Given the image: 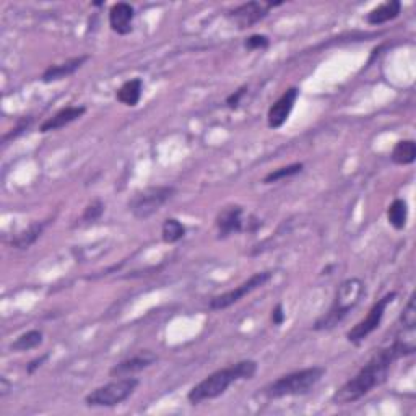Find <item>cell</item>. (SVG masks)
Wrapping results in <instances>:
<instances>
[{"label":"cell","mask_w":416,"mask_h":416,"mask_svg":"<svg viewBox=\"0 0 416 416\" xmlns=\"http://www.w3.org/2000/svg\"><path fill=\"white\" fill-rule=\"evenodd\" d=\"M31 122H33V117H23V119H20L18 120V124L15 125V127L10 130V132H7L3 135V138H2V143L3 145H7L10 140H15L18 137L20 134H23L24 130H27L29 125H31Z\"/></svg>","instance_id":"obj_27"},{"label":"cell","mask_w":416,"mask_h":416,"mask_svg":"<svg viewBox=\"0 0 416 416\" xmlns=\"http://www.w3.org/2000/svg\"><path fill=\"white\" fill-rule=\"evenodd\" d=\"M217 228L220 239L243 231V207L241 205L224 207L217 217Z\"/></svg>","instance_id":"obj_11"},{"label":"cell","mask_w":416,"mask_h":416,"mask_svg":"<svg viewBox=\"0 0 416 416\" xmlns=\"http://www.w3.org/2000/svg\"><path fill=\"white\" fill-rule=\"evenodd\" d=\"M324 374L325 368H322V366H313V368L294 371V373L285 374L277 380H273V382H270L267 387H264L262 394L268 400L306 395L317 385L319 380L324 378Z\"/></svg>","instance_id":"obj_4"},{"label":"cell","mask_w":416,"mask_h":416,"mask_svg":"<svg viewBox=\"0 0 416 416\" xmlns=\"http://www.w3.org/2000/svg\"><path fill=\"white\" fill-rule=\"evenodd\" d=\"M395 296H397V293L392 292V293H387L385 296L380 298L378 303H375L373 308L369 309L368 315H366V317L361 320V322H358L357 325H354V327L347 333L348 342L361 343L363 340L368 338L369 335L374 332V330H378L380 322H382L385 309H387V306L392 303Z\"/></svg>","instance_id":"obj_8"},{"label":"cell","mask_w":416,"mask_h":416,"mask_svg":"<svg viewBox=\"0 0 416 416\" xmlns=\"http://www.w3.org/2000/svg\"><path fill=\"white\" fill-rule=\"evenodd\" d=\"M157 361H158L157 354L150 352V350H145V352H140L138 354H135V357L120 361V363H117L116 366H113L111 371H109V374H111L113 378H116V375L117 378H125V375L150 368V366L157 363Z\"/></svg>","instance_id":"obj_12"},{"label":"cell","mask_w":416,"mask_h":416,"mask_svg":"<svg viewBox=\"0 0 416 416\" xmlns=\"http://www.w3.org/2000/svg\"><path fill=\"white\" fill-rule=\"evenodd\" d=\"M299 98V89L296 87L288 88L277 101H275L268 109L267 114V124L270 129H280L287 122L289 114H292L294 104H296Z\"/></svg>","instance_id":"obj_10"},{"label":"cell","mask_w":416,"mask_h":416,"mask_svg":"<svg viewBox=\"0 0 416 416\" xmlns=\"http://www.w3.org/2000/svg\"><path fill=\"white\" fill-rule=\"evenodd\" d=\"M0 385H2V387H0V390H2V392H0V397H5V395L8 394V390L12 389V385H10V382L5 378L0 379Z\"/></svg>","instance_id":"obj_31"},{"label":"cell","mask_w":416,"mask_h":416,"mask_svg":"<svg viewBox=\"0 0 416 416\" xmlns=\"http://www.w3.org/2000/svg\"><path fill=\"white\" fill-rule=\"evenodd\" d=\"M89 59V56H78V57H73V59H69L65 60L62 64H56V65H51V67H48L44 70V73L41 75V80L44 83H52V82H57V80H62V78H67L70 75H73L77 70L82 67V65L87 62Z\"/></svg>","instance_id":"obj_15"},{"label":"cell","mask_w":416,"mask_h":416,"mask_svg":"<svg viewBox=\"0 0 416 416\" xmlns=\"http://www.w3.org/2000/svg\"><path fill=\"white\" fill-rule=\"evenodd\" d=\"M400 322L402 329H416V304H415V294H412L405 306L402 315H400Z\"/></svg>","instance_id":"obj_25"},{"label":"cell","mask_w":416,"mask_h":416,"mask_svg":"<svg viewBox=\"0 0 416 416\" xmlns=\"http://www.w3.org/2000/svg\"><path fill=\"white\" fill-rule=\"evenodd\" d=\"M138 387V379L122 378L94 389L85 397L88 407H116L125 402Z\"/></svg>","instance_id":"obj_6"},{"label":"cell","mask_w":416,"mask_h":416,"mask_svg":"<svg viewBox=\"0 0 416 416\" xmlns=\"http://www.w3.org/2000/svg\"><path fill=\"white\" fill-rule=\"evenodd\" d=\"M270 278H272V272H257L254 273L252 277L245 280L244 283H241L239 287H236L234 289H229V292L223 293V294H218V296H215L210 299V309L212 310H223L229 308V306L239 303L241 299L244 296H248L252 292H255L257 288H262L265 283L270 282Z\"/></svg>","instance_id":"obj_7"},{"label":"cell","mask_w":416,"mask_h":416,"mask_svg":"<svg viewBox=\"0 0 416 416\" xmlns=\"http://www.w3.org/2000/svg\"><path fill=\"white\" fill-rule=\"evenodd\" d=\"M416 345L407 343L405 340L397 337L392 345L380 348L379 352L373 354L368 363L358 371V374L347 380L337 392L333 394L332 403L335 405H348L358 402L364 395H368L371 390L382 385L389 378L392 364L402 357L413 354Z\"/></svg>","instance_id":"obj_1"},{"label":"cell","mask_w":416,"mask_h":416,"mask_svg":"<svg viewBox=\"0 0 416 416\" xmlns=\"http://www.w3.org/2000/svg\"><path fill=\"white\" fill-rule=\"evenodd\" d=\"M366 293L364 283L359 278H350L340 285L337 293H335V299L330 309L324 315L315 320L314 330H332L342 322V320L350 314V310L357 308L359 301L363 299Z\"/></svg>","instance_id":"obj_3"},{"label":"cell","mask_w":416,"mask_h":416,"mask_svg":"<svg viewBox=\"0 0 416 416\" xmlns=\"http://www.w3.org/2000/svg\"><path fill=\"white\" fill-rule=\"evenodd\" d=\"M176 194V189L173 185H152L145 187L132 195L129 200L127 208L129 212L138 220H147L162 210V207L168 200L173 199Z\"/></svg>","instance_id":"obj_5"},{"label":"cell","mask_w":416,"mask_h":416,"mask_svg":"<svg viewBox=\"0 0 416 416\" xmlns=\"http://www.w3.org/2000/svg\"><path fill=\"white\" fill-rule=\"evenodd\" d=\"M142 88H143V83L140 78L129 80V82H125L122 87L117 89L116 93L117 101L125 104V106L129 108H135L138 104L140 98H142Z\"/></svg>","instance_id":"obj_17"},{"label":"cell","mask_w":416,"mask_h":416,"mask_svg":"<svg viewBox=\"0 0 416 416\" xmlns=\"http://www.w3.org/2000/svg\"><path fill=\"white\" fill-rule=\"evenodd\" d=\"M255 373H257V363L252 359L239 361V363L228 366V368L215 371V373L207 375L202 382L194 385L189 390V402L197 405L205 402V400L218 399L220 395L227 392L229 385L238 382V380L252 379Z\"/></svg>","instance_id":"obj_2"},{"label":"cell","mask_w":416,"mask_h":416,"mask_svg":"<svg viewBox=\"0 0 416 416\" xmlns=\"http://www.w3.org/2000/svg\"><path fill=\"white\" fill-rule=\"evenodd\" d=\"M245 89H248V88L243 87V88H239L238 92H234L233 94H229V96L227 98V104H228V108H229V109H238L239 103H241V98L244 96Z\"/></svg>","instance_id":"obj_28"},{"label":"cell","mask_w":416,"mask_h":416,"mask_svg":"<svg viewBox=\"0 0 416 416\" xmlns=\"http://www.w3.org/2000/svg\"><path fill=\"white\" fill-rule=\"evenodd\" d=\"M272 322H273V325H282L285 322V310H283L282 303L277 304L272 309Z\"/></svg>","instance_id":"obj_29"},{"label":"cell","mask_w":416,"mask_h":416,"mask_svg":"<svg viewBox=\"0 0 416 416\" xmlns=\"http://www.w3.org/2000/svg\"><path fill=\"white\" fill-rule=\"evenodd\" d=\"M402 12V3L399 0H389V2L380 3L378 7L371 10V12L366 15V22L373 27H379V24H384L387 22H392Z\"/></svg>","instance_id":"obj_16"},{"label":"cell","mask_w":416,"mask_h":416,"mask_svg":"<svg viewBox=\"0 0 416 416\" xmlns=\"http://www.w3.org/2000/svg\"><path fill=\"white\" fill-rule=\"evenodd\" d=\"M39 345H43L41 330H29V332L20 335V337L10 345V350H12V352H28V350L38 348Z\"/></svg>","instance_id":"obj_21"},{"label":"cell","mask_w":416,"mask_h":416,"mask_svg":"<svg viewBox=\"0 0 416 416\" xmlns=\"http://www.w3.org/2000/svg\"><path fill=\"white\" fill-rule=\"evenodd\" d=\"M103 213H104V203L99 199H96V200H93L92 203L87 205V208H85L82 220H80V222L85 224L94 223L103 217Z\"/></svg>","instance_id":"obj_24"},{"label":"cell","mask_w":416,"mask_h":416,"mask_svg":"<svg viewBox=\"0 0 416 416\" xmlns=\"http://www.w3.org/2000/svg\"><path fill=\"white\" fill-rule=\"evenodd\" d=\"M303 168H304L303 163H293V164H288V166L275 169V171L268 173L267 176L264 178V184H273V182H278V180L296 176V174L303 171Z\"/></svg>","instance_id":"obj_23"},{"label":"cell","mask_w":416,"mask_h":416,"mask_svg":"<svg viewBox=\"0 0 416 416\" xmlns=\"http://www.w3.org/2000/svg\"><path fill=\"white\" fill-rule=\"evenodd\" d=\"M46 227H48V222H36L29 224L28 229H24V231L15 236V239L12 241V245L17 249H28L29 245L36 243Z\"/></svg>","instance_id":"obj_19"},{"label":"cell","mask_w":416,"mask_h":416,"mask_svg":"<svg viewBox=\"0 0 416 416\" xmlns=\"http://www.w3.org/2000/svg\"><path fill=\"white\" fill-rule=\"evenodd\" d=\"M185 236V227L176 218H168L164 220L163 228H162V238L166 244H174L178 243Z\"/></svg>","instance_id":"obj_22"},{"label":"cell","mask_w":416,"mask_h":416,"mask_svg":"<svg viewBox=\"0 0 416 416\" xmlns=\"http://www.w3.org/2000/svg\"><path fill=\"white\" fill-rule=\"evenodd\" d=\"M390 158H392V162L395 164H400V166H407V164L415 163L416 159L415 140H400V142L395 143Z\"/></svg>","instance_id":"obj_18"},{"label":"cell","mask_w":416,"mask_h":416,"mask_svg":"<svg viewBox=\"0 0 416 416\" xmlns=\"http://www.w3.org/2000/svg\"><path fill=\"white\" fill-rule=\"evenodd\" d=\"M270 46V39L265 36V34H252L244 41V48L249 49V51H262V49H267Z\"/></svg>","instance_id":"obj_26"},{"label":"cell","mask_w":416,"mask_h":416,"mask_svg":"<svg viewBox=\"0 0 416 416\" xmlns=\"http://www.w3.org/2000/svg\"><path fill=\"white\" fill-rule=\"evenodd\" d=\"M387 220L395 229H403L408 220V205L403 199H395L387 210Z\"/></svg>","instance_id":"obj_20"},{"label":"cell","mask_w":416,"mask_h":416,"mask_svg":"<svg viewBox=\"0 0 416 416\" xmlns=\"http://www.w3.org/2000/svg\"><path fill=\"white\" fill-rule=\"evenodd\" d=\"M277 5H282V2H248L233 8L231 12L228 13V18L231 20L233 23H236L239 29L250 28L254 27L255 23H259L260 20L267 17L270 10L277 7Z\"/></svg>","instance_id":"obj_9"},{"label":"cell","mask_w":416,"mask_h":416,"mask_svg":"<svg viewBox=\"0 0 416 416\" xmlns=\"http://www.w3.org/2000/svg\"><path fill=\"white\" fill-rule=\"evenodd\" d=\"M135 17V10L130 3L119 2L114 3L109 10V27L114 33L125 36V34L132 33V23Z\"/></svg>","instance_id":"obj_13"},{"label":"cell","mask_w":416,"mask_h":416,"mask_svg":"<svg viewBox=\"0 0 416 416\" xmlns=\"http://www.w3.org/2000/svg\"><path fill=\"white\" fill-rule=\"evenodd\" d=\"M48 358H49V353L43 354V357H41V358H38V359H33L31 363H29V364L27 366V373H28V374H33L34 371H36L38 368H41L43 363H44V361H46Z\"/></svg>","instance_id":"obj_30"},{"label":"cell","mask_w":416,"mask_h":416,"mask_svg":"<svg viewBox=\"0 0 416 416\" xmlns=\"http://www.w3.org/2000/svg\"><path fill=\"white\" fill-rule=\"evenodd\" d=\"M87 113V108L85 106H67L64 109H60L52 117H49L44 120L39 127V132L46 134V132H52V130H59L65 127V125L72 124L73 120H77Z\"/></svg>","instance_id":"obj_14"}]
</instances>
